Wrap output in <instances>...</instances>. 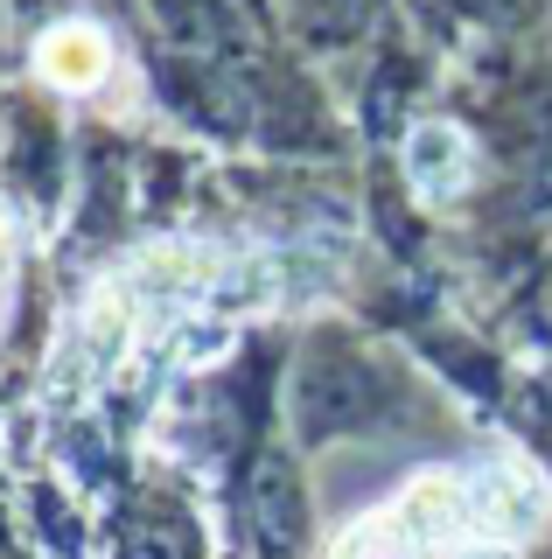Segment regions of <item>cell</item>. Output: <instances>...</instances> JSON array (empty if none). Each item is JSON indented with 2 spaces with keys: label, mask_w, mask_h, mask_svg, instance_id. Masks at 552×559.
Returning a JSON list of instances; mask_svg holds the SVG:
<instances>
[{
  "label": "cell",
  "mask_w": 552,
  "mask_h": 559,
  "mask_svg": "<svg viewBox=\"0 0 552 559\" xmlns=\"http://www.w3.org/2000/svg\"><path fill=\"white\" fill-rule=\"evenodd\" d=\"M36 70L57 84V92H92V84L112 70V43L92 22H63V28H49L36 43Z\"/></svg>",
  "instance_id": "1"
},
{
  "label": "cell",
  "mask_w": 552,
  "mask_h": 559,
  "mask_svg": "<svg viewBox=\"0 0 552 559\" xmlns=\"http://www.w3.org/2000/svg\"><path fill=\"white\" fill-rule=\"evenodd\" d=\"M329 559H434V546H427V532L412 524L406 503H385V511L357 518L329 546Z\"/></svg>",
  "instance_id": "2"
},
{
  "label": "cell",
  "mask_w": 552,
  "mask_h": 559,
  "mask_svg": "<svg viewBox=\"0 0 552 559\" xmlns=\"http://www.w3.org/2000/svg\"><path fill=\"white\" fill-rule=\"evenodd\" d=\"M406 168H412V189L441 203V197H455L461 175H469V140L455 127H420L406 140Z\"/></svg>",
  "instance_id": "3"
},
{
  "label": "cell",
  "mask_w": 552,
  "mask_h": 559,
  "mask_svg": "<svg viewBox=\"0 0 552 559\" xmlns=\"http://www.w3.org/2000/svg\"><path fill=\"white\" fill-rule=\"evenodd\" d=\"M8 287H14V217L0 210V314H8Z\"/></svg>",
  "instance_id": "4"
}]
</instances>
